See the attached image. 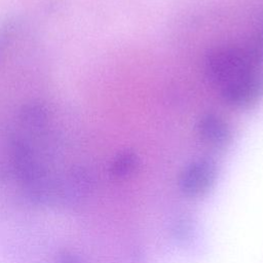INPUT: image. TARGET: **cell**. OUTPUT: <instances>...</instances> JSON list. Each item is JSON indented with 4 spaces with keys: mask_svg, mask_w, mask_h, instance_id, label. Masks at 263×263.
Masks as SVG:
<instances>
[{
    "mask_svg": "<svg viewBox=\"0 0 263 263\" xmlns=\"http://www.w3.org/2000/svg\"><path fill=\"white\" fill-rule=\"evenodd\" d=\"M197 133L204 144L215 148L224 147L231 138L228 123L223 117L215 113H206L199 118Z\"/></svg>",
    "mask_w": 263,
    "mask_h": 263,
    "instance_id": "obj_4",
    "label": "cell"
},
{
    "mask_svg": "<svg viewBox=\"0 0 263 263\" xmlns=\"http://www.w3.org/2000/svg\"><path fill=\"white\" fill-rule=\"evenodd\" d=\"M221 97L232 107L254 106L263 98V73L259 70L221 85Z\"/></svg>",
    "mask_w": 263,
    "mask_h": 263,
    "instance_id": "obj_2",
    "label": "cell"
},
{
    "mask_svg": "<svg viewBox=\"0 0 263 263\" xmlns=\"http://www.w3.org/2000/svg\"><path fill=\"white\" fill-rule=\"evenodd\" d=\"M217 177V165L209 158H198L189 162L179 176L181 192L190 198L204 195L213 186Z\"/></svg>",
    "mask_w": 263,
    "mask_h": 263,
    "instance_id": "obj_3",
    "label": "cell"
},
{
    "mask_svg": "<svg viewBox=\"0 0 263 263\" xmlns=\"http://www.w3.org/2000/svg\"><path fill=\"white\" fill-rule=\"evenodd\" d=\"M252 45L263 54V18H262L259 30L257 32V35H256L255 40L253 41Z\"/></svg>",
    "mask_w": 263,
    "mask_h": 263,
    "instance_id": "obj_7",
    "label": "cell"
},
{
    "mask_svg": "<svg viewBox=\"0 0 263 263\" xmlns=\"http://www.w3.org/2000/svg\"><path fill=\"white\" fill-rule=\"evenodd\" d=\"M263 54L250 45H221L205 57L208 77L220 86L236 78L260 70Z\"/></svg>",
    "mask_w": 263,
    "mask_h": 263,
    "instance_id": "obj_1",
    "label": "cell"
},
{
    "mask_svg": "<svg viewBox=\"0 0 263 263\" xmlns=\"http://www.w3.org/2000/svg\"><path fill=\"white\" fill-rule=\"evenodd\" d=\"M139 165V158L136 153L125 151L118 154L110 167V172L113 177L122 179L126 178L135 173Z\"/></svg>",
    "mask_w": 263,
    "mask_h": 263,
    "instance_id": "obj_5",
    "label": "cell"
},
{
    "mask_svg": "<svg viewBox=\"0 0 263 263\" xmlns=\"http://www.w3.org/2000/svg\"><path fill=\"white\" fill-rule=\"evenodd\" d=\"M58 263H79V260L70 251L63 250L58 255Z\"/></svg>",
    "mask_w": 263,
    "mask_h": 263,
    "instance_id": "obj_6",
    "label": "cell"
}]
</instances>
